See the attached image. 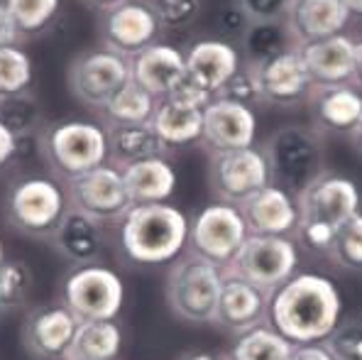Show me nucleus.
<instances>
[{
    "instance_id": "f257e3e1",
    "label": "nucleus",
    "mask_w": 362,
    "mask_h": 360,
    "mask_svg": "<svg viewBox=\"0 0 362 360\" xmlns=\"http://www.w3.org/2000/svg\"><path fill=\"white\" fill-rule=\"evenodd\" d=\"M343 301L335 284L321 274H294L269 294L267 324L291 346L323 343L340 324Z\"/></svg>"
},
{
    "instance_id": "f03ea898",
    "label": "nucleus",
    "mask_w": 362,
    "mask_h": 360,
    "mask_svg": "<svg viewBox=\"0 0 362 360\" xmlns=\"http://www.w3.org/2000/svg\"><path fill=\"white\" fill-rule=\"evenodd\" d=\"M189 243V219L169 204L132 206L120 219V248L137 265L179 260Z\"/></svg>"
},
{
    "instance_id": "7ed1b4c3",
    "label": "nucleus",
    "mask_w": 362,
    "mask_h": 360,
    "mask_svg": "<svg viewBox=\"0 0 362 360\" xmlns=\"http://www.w3.org/2000/svg\"><path fill=\"white\" fill-rule=\"evenodd\" d=\"M296 204L301 211V223L296 228L299 245L326 255L331 252L335 231L360 211V192L348 177L326 172L296 197Z\"/></svg>"
},
{
    "instance_id": "20e7f679",
    "label": "nucleus",
    "mask_w": 362,
    "mask_h": 360,
    "mask_svg": "<svg viewBox=\"0 0 362 360\" xmlns=\"http://www.w3.org/2000/svg\"><path fill=\"white\" fill-rule=\"evenodd\" d=\"M272 184L291 197L306 192L321 174H326V145L313 125H281L262 145Z\"/></svg>"
},
{
    "instance_id": "39448f33",
    "label": "nucleus",
    "mask_w": 362,
    "mask_h": 360,
    "mask_svg": "<svg viewBox=\"0 0 362 360\" xmlns=\"http://www.w3.org/2000/svg\"><path fill=\"white\" fill-rule=\"evenodd\" d=\"M40 157L57 179L69 184L108 162V130L93 120H54L37 135Z\"/></svg>"
},
{
    "instance_id": "423d86ee",
    "label": "nucleus",
    "mask_w": 362,
    "mask_h": 360,
    "mask_svg": "<svg viewBox=\"0 0 362 360\" xmlns=\"http://www.w3.org/2000/svg\"><path fill=\"white\" fill-rule=\"evenodd\" d=\"M69 206L66 189L59 179L45 174H25L8 187L3 197V216L18 233L30 238L49 240L57 226L66 216Z\"/></svg>"
},
{
    "instance_id": "0eeeda50",
    "label": "nucleus",
    "mask_w": 362,
    "mask_h": 360,
    "mask_svg": "<svg viewBox=\"0 0 362 360\" xmlns=\"http://www.w3.org/2000/svg\"><path fill=\"white\" fill-rule=\"evenodd\" d=\"M223 269L206 257L184 255L174 260L167 277L169 309L189 324H211L216 319Z\"/></svg>"
},
{
    "instance_id": "6e6552de",
    "label": "nucleus",
    "mask_w": 362,
    "mask_h": 360,
    "mask_svg": "<svg viewBox=\"0 0 362 360\" xmlns=\"http://www.w3.org/2000/svg\"><path fill=\"white\" fill-rule=\"evenodd\" d=\"M62 301L81 321H113L125 304V284L105 265H81L64 279Z\"/></svg>"
},
{
    "instance_id": "1a4fd4ad",
    "label": "nucleus",
    "mask_w": 362,
    "mask_h": 360,
    "mask_svg": "<svg viewBox=\"0 0 362 360\" xmlns=\"http://www.w3.org/2000/svg\"><path fill=\"white\" fill-rule=\"evenodd\" d=\"M296 265H299V245L291 238L247 236L226 269L272 294L286 279L294 277Z\"/></svg>"
},
{
    "instance_id": "9d476101",
    "label": "nucleus",
    "mask_w": 362,
    "mask_h": 360,
    "mask_svg": "<svg viewBox=\"0 0 362 360\" xmlns=\"http://www.w3.org/2000/svg\"><path fill=\"white\" fill-rule=\"evenodd\" d=\"M209 184L218 201L240 206L252 194L272 184L264 152L259 147L211 152Z\"/></svg>"
},
{
    "instance_id": "9b49d317",
    "label": "nucleus",
    "mask_w": 362,
    "mask_h": 360,
    "mask_svg": "<svg viewBox=\"0 0 362 360\" xmlns=\"http://www.w3.org/2000/svg\"><path fill=\"white\" fill-rule=\"evenodd\" d=\"M247 226L240 209L233 204H211L189 221V243L196 255L226 269L247 238Z\"/></svg>"
},
{
    "instance_id": "f8f14e48",
    "label": "nucleus",
    "mask_w": 362,
    "mask_h": 360,
    "mask_svg": "<svg viewBox=\"0 0 362 360\" xmlns=\"http://www.w3.org/2000/svg\"><path fill=\"white\" fill-rule=\"evenodd\" d=\"M132 79L130 59L113 50H88L69 66V88L83 105L98 110L115 91Z\"/></svg>"
},
{
    "instance_id": "ddd939ff",
    "label": "nucleus",
    "mask_w": 362,
    "mask_h": 360,
    "mask_svg": "<svg viewBox=\"0 0 362 360\" xmlns=\"http://www.w3.org/2000/svg\"><path fill=\"white\" fill-rule=\"evenodd\" d=\"M66 197L71 209L81 211L98 223L120 221L132 209L125 179H122V169L113 167L110 162L71 179L66 184Z\"/></svg>"
},
{
    "instance_id": "4468645a",
    "label": "nucleus",
    "mask_w": 362,
    "mask_h": 360,
    "mask_svg": "<svg viewBox=\"0 0 362 360\" xmlns=\"http://www.w3.org/2000/svg\"><path fill=\"white\" fill-rule=\"evenodd\" d=\"M162 25L154 18L147 0H122L108 10H100V40L105 50L132 59L157 42Z\"/></svg>"
},
{
    "instance_id": "2eb2a0df",
    "label": "nucleus",
    "mask_w": 362,
    "mask_h": 360,
    "mask_svg": "<svg viewBox=\"0 0 362 360\" xmlns=\"http://www.w3.org/2000/svg\"><path fill=\"white\" fill-rule=\"evenodd\" d=\"M81 319L64 301L32 309L23 324V343L37 360H66Z\"/></svg>"
},
{
    "instance_id": "dca6fc26",
    "label": "nucleus",
    "mask_w": 362,
    "mask_h": 360,
    "mask_svg": "<svg viewBox=\"0 0 362 360\" xmlns=\"http://www.w3.org/2000/svg\"><path fill=\"white\" fill-rule=\"evenodd\" d=\"M255 74V81L259 88V98L264 103H274L281 108H291L308 100L313 91V83L308 79L299 50L284 52L259 64H247Z\"/></svg>"
},
{
    "instance_id": "f3484780",
    "label": "nucleus",
    "mask_w": 362,
    "mask_h": 360,
    "mask_svg": "<svg viewBox=\"0 0 362 360\" xmlns=\"http://www.w3.org/2000/svg\"><path fill=\"white\" fill-rule=\"evenodd\" d=\"M257 115L252 108L235 100L216 96L204 108V145L211 152L255 147Z\"/></svg>"
},
{
    "instance_id": "a211bd4d",
    "label": "nucleus",
    "mask_w": 362,
    "mask_h": 360,
    "mask_svg": "<svg viewBox=\"0 0 362 360\" xmlns=\"http://www.w3.org/2000/svg\"><path fill=\"white\" fill-rule=\"evenodd\" d=\"M238 209H240L250 236L291 238L296 236V228L301 223L296 197H291L289 192L274 187V184L259 189L247 201H243Z\"/></svg>"
},
{
    "instance_id": "6ab92c4d",
    "label": "nucleus",
    "mask_w": 362,
    "mask_h": 360,
    "mask_svg": "<svg viewBox=\"0 0 362 360\" xmlns=\"http://www.w3.org/2000/svg\"><path fill=\"white\" fill-rule=\"evenodd\" d=\"M267 301L269 294L264 289L255 287L252 282L243 279L240 274L223 269V284L218 294L216 319L213 324L230 333H243L247 328L262 324L267 319Z\"/></svg>"
},
{
    "instance_id": "aec40b11",
    "label": "nucleus",
    "mask_w": 362,
    "mask_h": 360,
    "mask_svg": "<svg viewBox=\"0 0 362 360\" xmlns=\"http://www.w3.org/2000/svg\"><path fill=\"white\" fill-rule=\"evenodd\" d=\"M299 57L313 88L353 83L355 42L348 35H333L299 45Z\"/></svg>"
},
{
    "instance_id": "412c9836",
    "label": "nucleus",
    "mask_w": 362,
    "mask_h": 360,
    "mask_svg": "<svg viewBox=\"0 0 362 360\" xmlns=\"http://www.w3.org/2000/svg\"><path fill=\"white\" fill-rule=\"evenodd\" d=\"M186 79L204 88L211 96H218L221 88L230 81L240 64V52L223 40H199L184 52Z\"/></svg>"
},
{
    "instance_id": "4be33fe9",
    "label": "nucleus",
    "mask_w": 362,
    "mask_h": 360,
    "mask_svg": "<svg viewBox=\"0 0 362 360\" xmlns=\"http://www.w3.org/2000/svg\"><path fill=\"white\" fill-rule=\"evenodd\" d=\"M132 81L140 83L145 91H150L154 98H167L179 88L181 81H186V62L184 52L164 42H154L140 54L130 59Z\"/></svg>"
},
{
    "instance_id": "5701e85b",
    "label": "nucleus",
    "mask_w": 362,
    "mask_h": 360,
    "mask_svg": "<svg viewBox=\"0 0 362 360\" xmlns=\"http://www.w3.org/2000/svg\"><path fill=\"white\" fill-rule=\"evenodd\" d=\"M311 125L318 132L350 135L362 118V93L355 83L313 88L308 96Z\"/></svg>"
},
{
    "instance_id": "b1692460",
    "label": "nucleus",
    "mask_w": 362,
    "mask_h": 360,
    "mask_svg": "<svg viewBox=\"0 0 362 360\" xmlns=\"http://www.w3.org/2000/svg\"><path fill=\"white\" fill-rule=\"evenodd\" d=\"M52 245L64 260H69L76 267L93 265L103 255V228L98 221L88 219L86 214L76 209H69L57 231L52 233Z\"/></svg>"
},
{
    "instance_id": "393cba45",
    "label": "nucleus",
    "mask_w": 362,
    "mask_h": 360,
    "mask_svg": "<svg viewBox=\"0 0 362 360\" xmlns=\"http://www.w3.org/2000/svg\"><path fill=\"white\" fill-rule=\"evenodd\" d=\"M350 18L343 0H294L289 15V28L299 45L343 35Z\"/></svg>"
},
{
    "instance_id": "a878e982",
    "label": "nucleus",
    "mask_w": 362,
    "mask_h": 360,
    "mask_svg": "<svg viewBox=\"0 0 362 360\" xmlns=\"http://www.w3.org/2000/svg\"><path fill=\"white\" fill-rule=\"evenodd\" d=\"M150 125L164 150L191 147L204 140V108L174 98H159Z\"/></svg>"
},
{
    "instance_id": "bb28decb",
    "label": "nucleus",
    "mask_w": 362,
    "mask_h": 360,
    "mask_svg": "<svg viewBox=\"0 0 362 360\" xmlns=\"http://www.w3.org/2000/svg\"><path fill=\"white\" fill-rule=\"evenodd\" d=\"M127 197L132 206H150V204H167L177 189V172L172 162L164 157L135 162L122 169Z\"/></svg>"
},
{
    "instance_id": "cd10ccee",
    "label": "nucleus",
    "mask_w": 362,
    "mask_h": 360,
    "mask_svg": "<svg viewBox=\"0 0 362 360\" xmlns=\"http://www.w3.org/2000/svg\"><path fill=\"white\" fill-rule=\"evenodd\" d=\"M164 147L154 135L150 123L140 125H113L108 128V162L118 169H125L135 162L164 157Z\"/></svg>"
},
{
    "instance_id": "c85d7f7f",
    "label": "nucleus",
    "mask_w": 362,
    "mask_h": 360,
    "mask_svg": "<svg viewBox=\"0 0 362 360\" xmlns=\"http://www.w3.org/2000/svg\"><path fill=\"white\" fill-rule=\"evenodd\" d=\"M243 50L247 57V64H259L284 52L299 50L294 33L289 28V20H262L250 23L243 33Z\"/></svg>"
},
{
    "instance_id": "c756f323",
    "label": "nucleus",
    "mask_w": 362,
    "mask_h": 360,
    "mask_svg": "<svg viewBox=\"0 0 362 360\" xmlns=\"http://www.w3.org/2000/svg\"><path fill=\"white\" fill-rule=\"evenodd\" d=\"M154 108H157V98L150 91L130 81L115 91L113 96L105 100L98 108V113L103 115L105 125L113 128V125H140V123H150Z\"/></svg>"
},
{
    "instance_id": "7c9ffc66",
    "label": "nucleus",
    "mask_w": 362,
    "mask_h": 360,
    "mask_svg": "<svg viewBox=\"0 0 362 360\" xmlns=\"http://www.w3.org/2000/svg\"><path fill=\"white\" fill-rule=\"evenodd\" d=\"M122 331L113 321H81L66 360H115L120 356Z\"/></svg>"
},
{
    "instance_id": "2f4dec72",
    "label": "nucleus",
    "mask_w": 362,
    "mask_h": 360,
    "mask_svg": "<svg viewBox=\"0 0 362 360\" xmlns=\"http://www.w3.org/2000/svg\"><path fill=\"white\" fill-rule=\"evenodd\" d=\"M291 351L294 346L262 321V324L238 333L226 360H289Z\"/></svg>"
},
{
    "instance_id": "473e14b6",
    "label": "nucleus",
    "mask_w": 362,
    "mask_h": 360,
    "mask_svg": "<svg viewBox=\"0 0 362 360\" xmlns=\"http://www.w3.org/2000/svg\"><path fill=\"white\" fill-rule=\"evenodd\" d=\"M0 123L15 137H35L40 135L45 118H42V108L37 98L28 91L0 98Z\"/></svg>"
},
{
    "instance_id": "72a5a7b5",
    "label": "nucleus",
    "mask_w": 362,
    "mask_h": 360,
    "mask_svg": "<svg viewBox=\"0 0 362 360\" xmlns=\"http://www.w3.org/2000/svg\"><path fill=\"white\" fill-rule=\"evenodd\" d=\"M20 37L40 35L59 18L62 0H3Z\"/></svg>"
},
{
    "instance_id": "f704fd0d",
    "label": "nucleus",
    "mask_w": 362,
    "mask_h": 360,
    "mask_svg": "<svg viewBox=\"0 0 362 360\" xmlns=\"http://www.w3.org/2000/svg\"><path fill=\"white\" fill-rule=\"evenodd\" d=\"M35 81V64L20 45L0 47V98L28 93Z\"/></svg>"
},
{
    "instance_id": "c9c22d12",
    "label": "nucleus",
    "mask_w": 362,
    "mask_h": 360,
    "mask_svg": "<svg viewBox=\"0 0 362 360\" xmlns=\"http://www.w3.org/2000/svg\"><path fill=\"white\" fill-rule=\"evenodd\" d=\"M32 292V272L25 262L5 260L0 265V314L15 311Z\"/></svg>"
},
{
    "instance_id": "e433bc0d",
    "label": "nucleus",
    "mask_w": 362,
    "mask_h": 360,
    "mask_svg": "<svg viewBox=\"0 0 362 360\" xmlns=\"http://www.w3.org/2000/svg\"><path fill=\"white\" fill-rule=\"evenodd\" d=\"M328 255L345 269H362V214L360 211L335 231L333 245Z\"/></svg>"
},
{
    "instance_id": "4c0bfd02",
    "label": "nucleus",
    "mask_w": 362,
    "mask_h": 360,
    "mask_svg": "<svg viewBox=\"0 0 362 360\" xmlns=\"http://www.w3.org/2000/svg\"><path fill=\"white\" fill-rule=\"evenodd\" d=\"M147 5L152 8L162 30L189 28L201 10V0H147Z\"/></svg>"
},
{
    "instance_id": "58836bf2",
    "label": "nucleus",
    "mask_w": 362,
    "mask_h": 360,
    "mask_svg": "<svg viewBox=\"0 0 362 360\" xmlns=\"http://www.w3.org/2000/svg\"><path fill=\"white\" fill-rule=\"evenodd\" d=\"M323 346L328 348L333 360H362V321L353 319L338 324Z\"/></svg>"
},
{
    "instance_id": "ea45409f",
    "label": "nucleus",
    "mask_w": 362,
    "mask_h": 360,
    "mask_svg": "<svg viewBox=\"0 0 362 360\" xmlns=\"http://www.w3.org/2000/svg\"><path fill=\"white\" fill-rule=\"evenodd\" d=\"M218 96L228 98V100H235V103H243V105H247V108H252L255 103H262L257 81H255V74L250 66L238 69V71L230 76V81L221 88Z\"/></svg>"
},
{
    "instance_id": "a19ab883",
    "label": "nucleus",
    "mask_w": 362,
    "mask_h": 360,
    "mask_svg": "<svg viewBox=\"0 0 362 360\" xmlns=\"http://www.w3.org/2000/svg\"><path fill=\"white\" fill-rule=\"evenodd\" d=\"M233 3L243 10L250 23H262V20H284L294 0H233Z\"/></svg>"
},
{
    "instance_id": "79ce46f5",
    "label": "nucleus",
    "mask_w": 362,
    "mask_h": 360,
    "mask_svg": "<svg viewBox=\"0 0 362 360\" xmlns=\"http://www.w3.org/2000/svg\"><path fill=\"white\" fill-rule=\"evenodd\" d=\"M218 25L223 28V33H245V28L250 25V20L245 18V13L238 8L235 3L226 5L218 15Z\"/></svg>"
},
{
    "instance_id": "37998d69",
    "label": "nucleus",
    "mask_w": 362,
    "mask_h": 360,
    "mask_svg": "<svg viewBox=\"0 0 362 360\" xmlns=\"http://www.w3.org/2000/svg\"><path fill=\"white\" fill-rule=\"evenodd\" d=\"M18 160V137L0 123V172Z\"/></svg>"
},
{
    "instance_id": "c03bdc74",
    "label": "nucleus",
    "mask_w": 362,
    "mask_h": 360,
    "mask_svg": "<svg viewBox=\"0 0 362 360\" xmlns=\"http://www.w3.org/2000/svg\"><path fill=\"white\" fill-rule=\"evenodd\" d=\"M18 42H20V33H18V28H15V23H13V18H10L5 3L0 0V47L18 45Z\"/></svg>"
},
{
    "instance_id": "a18cd8bd",
    "label": "nucleus",
    "mask_w": 362,
    "mask_h": 360,
    "mask_svg": "<svg viewBox=\"0 0 362 360\" xmlns=\"http://www.w3.org/2000/svg\"><path fill=\"white\" fill-rule=\"evenodd\" d=\"M289 360H333L323 343H308V346H294Z\"/></svg>"
},
{
    "instance_id": "49530a36",
    "label": "nucleus",
    "mask_w": 362,
    "mask_h": 360,
    "mask_svg": "<svg viewBox=\"0 0 362 360\" xmlns=\"http://www.w3.org/2000/svg\"><path fill=\"white\" fill-rule=\"evenodd\" d=\"M353 83L362 88V40L355 42V71H353Z\"/></svg>"
},
{
    "instance_id": "de8ad7c7",
    "label": "nucleus",
    "mask_w": 362,
    "mask_h": 360,
    "mask_svg": "<svg viewBox=\"0 0 362 360\" xmlns=\"http://www.w3.org/2000/svg\"><path fill=\"white\" fill-rule=\"evenodd\" d=\"M343 5L348 8L350 15H358V18H362V0H343Z\"/></svg>"
},
{
    "instance_id": "09e8293b",
    "label": "nucleus",
    "mask_w": 362,
    "mask_h": 360,
    "mask_svg": "<svg viewBox=\"0 0 362 360\" xmlns=\"http://www.w3.org/2000/svg\"><path fill=\"white\" fill-rule=\"evenodd\" d=\"M86 3L93 5V8H98V10H108V8H113V5L122 3V0H86Z\"/></svg>"
},
{
    "instance_id": "8fccbe9b",
    "label": "nucleus",
    "mask_w": 362,
    "mask_h": 360,
    "mask_svg": "<svg viewBox=\"0 0 362 360\" xmlns=\"http://www.w3.org/2000/svg\"><path fill=\"white\" fill-rule=\"evenodd\" d=\"M350 137H353V142H355V147L362 152V118H360V123L355 125V130L350 132Z\"/></svg>"
},
{
    "instance_id": "3c124183",
    "label": "nucleus",
    "mask_w": 362,
    "mask_h": 360,
    "mask_svg": "<svg viewBox=\"0 0 362 360\" xmlns=\"http://www.w3.org/2000/svg\"><path fill=\"white\" fill-rule=\"evenodd\" d=\"M184 360H226V358H218V356H213V353H191V356H186Z\"/></svg>"
},
{
    "instance_id": "603ef678",
    "label": "nucleus",
    "mask_w": 362,
    "mask_h": 360,
    "mask_svg": "<svg viewBox=\"0 0 362 360\" xmlns=\"http://www.w3.org/2000/svg\"><path fill=\"white\" fill-rule=\"evenodd\" d=\"M5 262V248H3V238H0V265Z\"/></svg>"
}]
</instances>
